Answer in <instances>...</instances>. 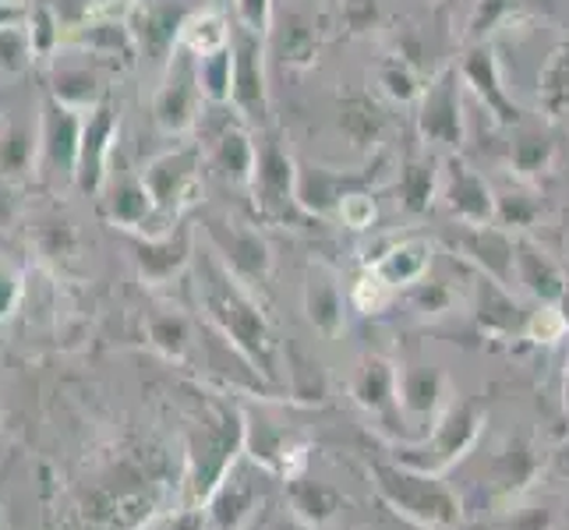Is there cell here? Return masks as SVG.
Returning a JSON list of instances; mask_svg holds the SVG:
<instances>
[{"instance_id":"cell-6","label":"cell","mask_w":569,"mask_h":530,"mask_svg":"<svg viewBox=\"0 0 569 530\" xmlns=\"http://www.w3.org/2000/svg\"><path fill=\"white\" fill-rule=\"evenodd\" d=\"M244 453V414L230 407H212L202 431L191 442V499L206 502L209 492L223 481L227 470Z\"/></svg>"},{"instance_id":"cell-23","label":"cell","mask_w":569,"mask_h":530,"mask_svg":"<svg viewBox=\"0 0 569 530\" xmlns=\"http://www.w3.org/2000/svg\"><path fill=\"white\" fill-rule=\"evenodd\" d=\"M358 188H371V173H343L298 163V199L308 216H337L343 194Z\"/></svg>"},{"instance_id":"cell-37","label":"cell","mask_w":569,"mask_h":530,"mask_svg":"<svg viewBox=\"0 0 569 530\" xmlns=\"http://www.w3.org/2000/svg\"><path fill=\"white\" fill-rule=\"evenodd\" d=\"M376 82H379V89L389 96V100H397V103H418V96L425 92L421 74L400 53L382 57L379 68H376Z\"/></svg>"},{"instance_id":"cell-55","label":"cell","mask_w":569,"mask_h":530,"mask_svg":"<svg viewBox=\"0 0 569 530\" xmlns=\"http://www.w3.org/2000/svg\"><path fill=\"white\" fill-rule=\"evenodd\" d=\"M0 4H4V8H18V0H0Z\"/></svg>"},{"instance_id":"cell-20","label":"cell","mask_w":569,"mask_h":530,"mask_svg":"<svg viewBox=\"0 0 569 530\" xmlns=\"http://www.w3.org/2000/svg\"><path fill=\"white\" fill-rule=\"evenodd\" d=\"M350 397L361 410H368L371 418H379L386 424L403 421L400 418V364H392L389 358L368 353L350 376Z\"/></svg>"},{"instance_id":"cell-22","label":"cell","mask_w":569,"mask_h":530,"mask_svg":"<svg viewBox=\"0 0 569 530\" xmlns=\"http://www.w3.org/2000/svg\"><path fill=\"white\" fill-rule=\"evenodd\" d=\"M254 152H259V146H254V131L238 117V121L227 124L209 142L206 167L230 188H248L251 173H254Z\"/></svg>"},{"instance_id":"cell-18","label":"cell","mask_w":569,"mask_h":530,"mask_svg":"<svg viewBox=\"0 0 569 530\" xmlns=\"http://www.w3.org/2000/svg\"><path fill=\"white\" fill-rule=\"evenodd\" d=\"M113 160H117V113L107 100H100L96 107L86 110L74 184L86 194H96L107 184V173H110Z\"/></svg>"},{"instance_id":"cell-44","label":"cell","mask_w":569,"mask_h":530,"mask_svg":"<svg viewBox=\"0 0 569 530\" xmlns=\"http://www.w3.org/2000/svg\"><path fill=\"white\" fill-rule=\"evenodd\" d=\"M392 293H397V290H392L389 283H382L371 269H365L361 277L355 280V287H350V304H355L361 316H379V311L389 308Z\"/></svg>"},{"instance_id":"cell-38","label":"cell","mask_w":569,"mask_h":530,"mask_svg":"<svg viewBox=\"0 0 569 530\" xmlns=\"http://www.w3.org/2000/svg\"><path fill=\"white\" fill-rule=\"evenodd\" d=\"M199 82L206 92V103L230 107V96H233V50L230 47L199 57Z\"/></svg>"},{"instance_id":"cell-41","label":"cell","mask_w":569,"mask_h":530,"mask_svg":"<svg viewBox=\"0 0 569 530\" xmlns=\"http://www.w3.org/2000/svg\"><path fill=\"white\" fill-rule=\"evenodd\" d=\"M541 216V202L531 191H496V223L506 230H523Z\"/></svg>"},{"instance_id":"cell-8","label":"cell","mask_w":569,"mask_h":530,"mask_svg":"<svg viewBox=\"0 0 569 530\" xmlns=\"http://www.w3.org/2000/svg\"><path fill=\"white\" fill-rule=\"evenodd\" d=\"M206 92L199 82V57L178 47L170 53L160 89L152 96V124L163 134H188L202 117Z\"/></svg>"},{"instance_id":"cell-14","label":"cell","mask_w":569,"mask_h":530,"mask_svg":"<svg viewBox=\"0 0 569 530\" xmlns=\"http://www.w3.org/2000/svg\"><path fill=\"white\" fill-rule=\"evenodd\" d=\"M439 202L460 227H492L496 223V191L485 177L463 163L460 156L442 160Z\"/></svg>"},{"instance_id":"cell-30","label":"cell","mask_w":569,"mask_h":530,"mask_svg":"<svg viewBox=\"0 0 569 530\" xmlns=\"http://www.w3.org/2000/svg\"><path fill=\"white\" fill-rule=\"evenodd\" d=\"M475 316L481 322L485 332H496V337H506V332H517L523 329V319H520V308L517 301L509 298V287L485 277L478 272V287H475Z\"/></svg>"},{"instance_id":"cell-9","label":"cell","mask_w":569,"mask_h":530,"mask_svg":"<svg viewBox=\"0 0 569 530\" xmlns=\"http://www.w3.org/2000/svg\"><path fill=\"white\" fill-rule=\"evenodd\" d=\"M82 124H86V110H74L61 103L50 92L39 110V149H36V170L43 173V181L61 177V184L74 181L78 173V149H82Z\"/></svg>"},{"instance_id":"cell-11","label":"cell","mask_w":569,"mask_h":530,"mask_svg":"<svg viewBox=\"0 0 569 530\" xmlns=\"http://www.w3.org/2000/svg\"><path fill=\"white\" fill-rule=\"evenodd\" d=\"M202 230H206V244L212 248V254L241 283L254 287V283L269 280L272 251H269V244H266V238L259 230H251L244 223H233V220H223V216H206Z\"/></svg>"},{"instance_id":"cell-48","label":"cell","mask_w":569,"mask_h":530,"mask_svg":"<svg viewBox=\"0 0 569 530\" xmlns=\"http://www.w3.org/2000/svg\"><path fill=\"white\" fill-rule=\"evenodd\" d=\"M410 301H415L418 308H425V311H446V304H449V290H446L442 283H431V280L425 277L421 283L410 287Z\"/></svg>"},{"instance_id":"cell-43","label":"cell","mask_w":569,"mask_h":530,"mask_svg":"<svg viewBox=\"0 0 569 530\" xmlns=\"http://www.w3.org/2000/svg\"><path fill=\"white\" fill-rule=\"evenodd\" d=\"M566 316L559 304H538L531 316L523 319V337L535 340V343H559L566 340Z\"/></svg>"},{"instance_id":"cell-45","label":"cell","mask_w":569,"mask_h":530,"mask_svg":"<svg viewBox=\"0 0 569 530\" xmlns=\"http://www.w3.org/2000/svg\"><path fill=\"white\" fill-rule=\"evenodd\" d=\"M337 220L347 227V230H368L371 223L379 220V206H376V194L371 188H358L343 194V202L337 209Z\"/></svg>"},{"instance_id":"cell-49","label":"cell","mask_w":569,"mask_h":530,"mask_svg":"<svg viewBox=\"0 0 569 530\" xmlns=\"http://www.w3.org/2000/svg\"><path fill=\"white\" fill-rule=\"evenodd\" d=\"M146 530H206V517H202V509H181V513L156 520Z\"/></svg>"},{"instance_id":"cell-15","label":"cell","mask_w":569,"mask_h":530,"mask_svg":"<svg viewBox=\"0 0 569 530\" xmlns=\"http://www.w3.org/2000/svg\"><path fill=\"white\" fill-rule=\"evenodd\" d=\"M244 457L259 463L266 474H277V478L290 481V478L305 474L308 446L293 436L287 424L244 414Z\"/></svg>"},{"instance_id":"cell-32","label":"cell","mask_w":569,"mask_h":530,"mask_svg":"<svg viewBox=\"0 0 569 530\" xmlns=\"http://www.w3.org/2000/svg\"><path fill=\"white\" fill-rule=\"evenodd\" d=\"M230 36H233V22L216 8H202V11H191L184 22H181V36H178V47H184L194 57H206L230 47Z\"/></svg>"},{"instance_id":"cell-29","label":"cell","mask_w":569,"mask_h":530,"mask_svg":"<svg viewBox=\"0 0 569 530\" xmlns=\"http://www.w3.org/2000/svg\"><path fill=\"white\" fill-rule=\"evenodd\" d=\"M439 181H442V163L431 152H415L400 163L397 191L407 212H425L439 199Z\"/></svg>"},{"instance_id":"cell-25","label":"cell","mask_w":569,"mask_h":530,"mask_svg":"<svg viewBox=\"0 0 569 530\" xmlns=\"http://www.w3.org/2000/svg\"><path fill=\"white\" fill-rule=\"evenodd\" d=\"M446 407V376L431 364L400 368V418L436 421Z\"/></svg>"},{"instance_id":"cell-5","label":"cell","mask_w":569,"mask_h":530,"mask_svg":"<svg viewBox=\"0 0 569 530\" xmlns=\"http://www.w3.org/2000/svg\"><path fill=\"white\" fill-rule=\"evenodd\" d=\"M202 170H206V149L202 146H178L167 149L142 167V181L152 194L160 220L167 227L181 223L191 206L202 199Z\"/></svg>"},{"instance_id":"cell-46","label":"cell","mask_w":569,"mask_h":530,"mask_svg":"<svg viewBox=\"0 0 569 530\" xmlns=\"http://www.w3.org/2000/svg\"><path fill=\"white\" fill-rule=\"evenodd\" d=\"M227 4H233V26L269 39L272 18H277V0H227Z\"/></svg>"},{"instance_id":"cell-35","label":"cell","mask_w":569,"mask_h":530,"mask_svg":"<svg viewBox=\"0 0 569 530\" xmlns=\"http://www.w3.org/2000/svg\"><path fill=\"white\" fill-rule=\"evenodd\" d=\"M340 131L347 134L355 149L376 146L382 131V110L371 103L368 96H347L340 103Z\"/></svg>"},{"instance_id":"cell-13","label":"cell","mask_w":569,"mask_h":530,"mask_svg":"<svg viewBox=\"0 0 569 530\" xmlns=\"http://www.w3.org/2000/svg\"><path fill=\"white\" fill-rule=\"evenodd\" d=\"M103 194V212L113 227H121L134 238H146V233H160V230H170L163 220H160V209H156L152 194L142 181V170H128L121 163V156H117V170L110 167L107 173V184L100 188Z\"/></svg>"},{"instance_id":"cell-34","label":"cell","mask_w":569,"mask_h":530,"mask_svg":"<svg viewBox=\"0 0 569 530\" xmlns=\"http://www.w3.org/2000/svg\"><path fill=\"white\" fill-rule=\"evenodd\" d=\"M538 107L548 117H569V43L548 50L538 71Z\"/></svg>"},{"instance_id":"cell-28","label":"cell","mask_w":569,"mask_h":530,"mask_svg":"<svg viewBox=\"0 0 569 530\" xmlns=\"http://www.w3.org/2000/svg\"><path fill=\"white\" fill-rule=\"evenodd\" d=\"M347 301L343 290L337 283V277L326 269H316L305 283V316L308 322L316 326V332L322 337H340L343 332V322H347Z\"/></svg>"},{"instance_id":"cell-31","label":"cell","mask_w":569,"mask_h":530,"mask_svg":"<svg viewBox=\"0 0 569 530\" xmlns=\"http://www.w3.org/2000/svg\"><path fill=\"white\" fill-rule=\"evenodd\" d=\"M287 502H290V513L298 520H305L308 527L329 523L343 506L337 488H329L326 481H316L308 474H298V478L287 481Z\"/></svg>"},{"instance_id":"cell-51","label":"cell","mask_w":569,"mask_h":530,"mask_svg":"<svg viewBox=\"0 0 569 530\" xmlns=\"http://www.w3.org/2000/svg\"><path fill=\"white\" fill-rule=\"evenodd\" d=\"M14 298H18V277L0 262V319L14 308Z\"/></svg>"},{"instance_id":"cell-12","label":"cell","mask_w":569,"mask_h":530,"mask_svg":"<svg viewBox=\"0 0 569 530\" xmlns=\"http://www.w3.org/2000/svg\"><path fill=\"white\" fill-rule=\"evenodd\" d=\"M262 474L266 470L241 453L202 502L206 530H244L262 502Z\"/></svg>"},{"instance_id":"cell-24","label":"cell","mask_w":569,"mask_h":530,"mask_svg":"<svg viewBox=\"0 0 569 530\" xmlns=\"http://www.w3.org/2000/svg\"><path fill=\"white\" fill-rule=\"evenodd\" d=\"M188 14H178L167 4H152V0H139V8L128 14V29L134 47H139L149 61H170V53L178 50L181 22Z\"/></svg>"},{"instance_id":"cell-26","label":"cell","mask_w":569,"mask_h":530,"mask_svg":"<svg viewBox=\"0 0 569 530\" xmlns=\"http://www.w3.org/2000/svg\"><path fill=\"white\" fill-rule=\"evenodd\" d=\"M431 254L436 251H431L425 238H403L397 244H389L386 251H379L368 269L392 290H410L431 272Z\"/></svg>"},{"instance_id":"cell-53","label":"cell","mask_w":569,"mask_h":530,"mask_svg":"<svg viewBox=\"0 0 569 530\" xmlns=\"http://www.w3.org/2000/svg\"><path fill=\"white\" fill-rule=\"evenodd\" d=\"M269 530H316V527H308L305 520H298L293 513H287V517H280L277 523H272Z\"/></svg>"},{"instance_id":"cell-7","label":"cell","mask_w":569,"mask_h":530,"mask_svg":"<svg viewBox=\"0 0 569 530\" xmlns=\"http://www.w3.org/2000/svg\"><path fill=\"white\" fill-rule=\"evenodd\" d=\"M230 50H233L230 107L251 131H266L277 124L272 121V100H269V71H266L269 43H266V36H254L241 26H233Z\"/></svg>"},{"instance_id":"cell-27","label":"cell","mask_w":569,"mask_h":530,"mask_svg":"<svg viewBox=\"0 0 569 530\" xmlns=\"http://www.w3.org/2000/svg\"><path fill=\"white\" fill-rule=\"evenodd\" d=\"M517 283L531 293L538 304H559L569 290L566 272L548 259V251L538 248L531 238H517Z\"/></svg>"},{"instance_id":"cell-19","label":"cell","mask_w":569,"mask_h":530,"mask_svg":"<svg viewBox=\"0 0 569 530\" xmlns=\"http://www.w3.org/2000/svg\"><path fill=\"white\" fill-rule=\"evenodd\" d=\"M457 248L463 259L475 266L485 277H492L506 287L517 283V238L513 230L499 223L492 227H460Z\"/></svg>"},{"instance_id":"cell-3","label":"cell","mask_w":569,"mask_h":530,"mask_svg":"<svg viewBox=\"0 0 569 530\" xmlns=\"http://www.w3.org/2000/svg\"><path fill=\"white\" fill-rule=\"evenodd\" d=\"M254 173H251V199L262 220L269 223H293L308 216L298 199V160L290 156L283 131L272 124L266 131H254Z\"/></svg>"},{"instance_id":"cell-52","label":"cell","mask_w":569,"mask_h":530,"mask_svg":"<svg viewBox=\"0 0 569 530\" xmlns=\"http://www.w3.org/2000/svg\"><path fill=\"white\" fill-rule=\"evenodd\" d=\"M548 470H552L559 481H569V439L552 453V463H548Z\"/></svg>"},{"instance_id":"cell-2","label":"cell","mask_w":569,"mask_h":530,"mask_svg":"<svg viewBox=\"0 0 569 530\" xmlns=\"http://www.w3.org/2000/svg\"><path fill=\"white\" fill-rule=\"evenodd\" d=\"M382 499L410 523L428 530H453L460 523V496L449 488L442 474H425L400 460L371 467Z\"/></svg>"},{"instance_id":"cell-36","label":"cell","mask_w":569,"mask_h":530,"mask_svg":"<svg viewBox=\"0 0 569 530\" xmlns=\"http://www.w3.org/2000/svg\"><path fill=\"white\" fill-rule=\"evenodd\" d=\"M149 343L170 361H188V350L194 347V329L178 311H163V316L149 319Z\"/></svg>"},{"instance_id":"cell-39","label":"cell","mask_w":569,"mask_h":530,"mask_svg":"<svg viewBox=\"0 0 569 530\" xmlns=\"http://www.w3.org/2000/svg\"><path fill=\"white\" fill-rule=\"evenodd\" d=\"M552 156H556V146H552V139H548V134H541L535 128H523L517 134L513 149H509V163H513V170L520 177H535V173L548 170Z\"/></svg>"},{"instance_id":"cell-33","label":"cell","mask_w":569,"mask_h":530,"mask_svg":"<svg viewBox=\"0 0 569 530\" xmlns=\"http://www.w3.org/2000/svg\"><path fill=\"white\" fill-rule=\"evenodd\" d=\"M39 131L29 121H0V177H26L36 170Z\"/></svg>"},{"instance_id":"cell-4","label":"cell","mask_w":569,"mask_h":530,"mask_svg":"<svg viewBox=\"0 0 569 530\" xmlns=\"http://www.w3.org/2000/svg\"><path fill=\"white\" fill-rule=\"evenodd\" d=\"M481 428H485V414L478 403L449 400L442 407V414L428 424V436L410 442L397 460L415 470H425V474H446V470H453L478 446Z\"/></svg>"},{"instance_id":"cell-50","label":"cell","mask_w":569,"mask_h":530,"mask_svg":"<svg viewBox=\"0 0 569 530\" xmlns=\"http://www.w3.org/2000/svg\"><path fill=\"white\" fill-rule=\"evenodd\" d=\"M89 11L103 14V18H121V22H128V14L139 8V0H86Z\"/></svg>"},{"instance_id":"cell-17","label":"cell","mask_w":569,"mask_h":530,"mask_svg":"<svg viewBox=\"0 0 569 530\" xmlns=\"http://www.w3.org/2000/svg\"><path fill=\"white\" fill-rule=\"evenodd\" d=\"M134 266H139V277L146 283H170L178 280L181 272L194 262V230L181 220L170 230L160 233H146V238H134Z\"/></svg>"},{"instance_id":"cell-10","label":"cell","mask_w":569,"mask_h":530,"mask_svg":"<svg viewBox=\"0 0 569 530\" xmlns=\"http://www.w3.org/2000/svg\"><path fill=\"white\" fill-rule=\"evenodd\" d=\"M418 134L421 142L431 149H449L457 152L463 146V78L460 68L449 64L442 68L431 82L425 86V92L418 96Z\"/></svg>"},{"instance_id":"cell-16","label":"cell","mask_w":569,"mask_h":530,"mask_svg":"<svg viewBox=\"0 0 569 530\" xmlns=\"http://www.w3.org/2000/svg\"><path fill=\"white\" fill-rule=\"evenodd\" d=\"M460 78H463V89H470L481 100V107L496 117L499 124L513 128L520 124V107L517 100L509 96L506 82H502V64H499V53L488 39H478L470 43L460 57Z\"/></svg>"},{"instance_id":"cell-21","label":"cell","mask_w":569,"mask_h":530,"mask_svg":"<svg viewBox=\"0 0 569 530\" xmlns=\"http://www.w3.org/2000/svg\"><path fill=\"white\" fill-rule=\"evenodd\" d=\"M269 53L277 57L283 68H311L319 61V26L316 14L305 8H290L287 14L272 18L269 29Z\"/></svg>"},{"instance_id":"cell-54","label":"cell","mask_w":569,"mask_h":530,"mask_svg":"<svg viewBox=\"0 0 569 530\" xmlns=\"http://www.w3.org/2000/svg\"><path fill=\"white\" fill-rule=\"evenodd\" d=\"M562 403L569 407V332H566V358H562Z\"/></svg>"},{"instance_id":"cell-47","label":"cell","mask_w":569,"mask_h":530,"mask_svg":"<svg viewBox=\"0 0 569 530\" xmlns=\"http://www.w3.org/2000/svg\"><path fill=\"white\" fill-rule=\"evenodd\" d=\"M61 18L53 14V8L47 4H39L29 11V36H32V47L39 57H47L57 43H61Z\"/></svg>"},{"instance_id":"cell-42","label":"cell","mask_w":569,"mask_h":530,"mask_svg":"<svg viewBox=\"0 0 569 530\" xmlns=\"http://www.w3.org/2000/svg\"><path fill=\"white\" fill-rule=\"evenodd\" d=\"M36 57L29 26H4L0 29V71L4 74H22Z\"/></svg>"},{"instance_id":"cell-1","label":"cell","mask_w":569,"mask_h":530,"mask_svg":"<svg viewBox=\"0 0 569 530\" xmlns=\"http://www.w3.org/2000/svg\"><path fill=\"white\" fill-rule=\"evenodd\" d=\"M191 272H194V293H199L202 316L209 319V326L220 332L227 343L238 347L262 379L277 376L280 343L272 337L269 319L262 316L259 301L251 298V287L233 277V272L216 259L209 244L202 251L194 248Z\"/></svg>"},{"instance_id":"cell-40","label":"cell","mask_w":569,"mask_h":530,"mask_svg":"<svg viewBox=\"0 0 569 530\" xmlns=\"http://www.w3.org/2000/svg\"><path fill=\"white\" fill-rule=\"evenodd\" d=\"M287 382L293 389V397H301V400H322V392H326L319 361L308 358L301 347L287 350Z\"/></svg>"}]
</instances>
